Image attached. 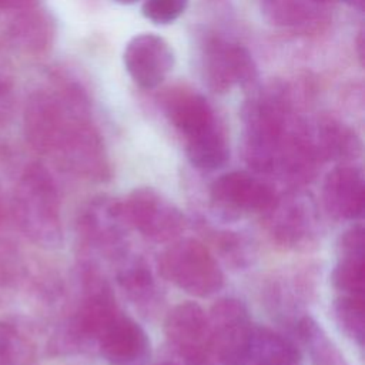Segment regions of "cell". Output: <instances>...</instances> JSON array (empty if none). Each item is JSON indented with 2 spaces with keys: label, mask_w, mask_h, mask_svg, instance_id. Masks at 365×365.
<instances>
[{
  "label": "cell",
  "mask_w": 365,
  "mask_h": 365,
  "mask_svg": "<svg viewBox=\"0 0 365 365\" xmlns=\"http://www.w3.org/2000/svg\"><path fill=\"white\" fill-rule=\"evenodd\" d=\"M164 335L185 365H202L211 356L208 317L195 302H181L170 309L164 321Z\"/></svg>",
  "instance_id": "9c48e42d"
},
{
  "label": "cell",
  "mask_w": 365,
  "mask_h": 365,
  "mask_svg": "<svg viewBox=\"0 0 365 365\" xmlns=\"http://www.w3.org/2000/svg\"><path fill=\"white\" fill-rule=\"evenodd\" d=\"M188 3L190 0H144L141 11L155 24H170L187 10Z\"/></svg>",
  "instance_id": "484cf974"
},
{
  "label": "cell",
  "mask_w": 365,
  "mask_h": 365,
  "mask_svg": "<svg viewBox=\"0 0 365 365\" xmlns=\"http://www.w3.org/2000/svg\"><path fill=\"white\" fill-rule=\"evenodd\" d=\"M96 345L111 365H144L150 358L145 331L121 312L104 328Z\"/></svg>",
  "instance_id": "8fae6325"
},
{
  "label": "cell",
  "mask_w": 365,
  "mask_h": 365,
  "mask_svg": "<svg viewBox=\"0 0 365 365\" xmlns=\"http://www.w3.org/2000/svg\"><path fill=\"white\" fill-rule=\"evenodd\" d=\"M6 212H7V205H6V197H4V191L3 187L0 184V225L3 224L4 218H6Z\"/></svg>",
  "instance_id": "f546056e"
},
{
  "label": "cell",
  "mask_w": 365,
  "mask_h": 365,
  "mask_svg": "<svg viewBox=\"0 0 365 365\" xmlns=\"http://www.w3.org/2000/svg\"><path fill=\"white\" fill-rule=\"evenodd\" d=\"M160 271L177 288L198 298L211 297L224 285L218 262L210 250L194 238L174 241L160 258Z\"/></svg>",
  "instance_id": "3957f363"
},
{
  "label": "cell",
  "mask_w": 365,
  "mask_h": 365,
  "mask_svg": "<svg viewBox=\"0 0 365 365\" xmlns=\"http://www.w3.org/2000/svg\"><path fill=\"white\" fill-rule=\"evenodd\" d=\"M114 1H117V3H120V4H133V3H135L137 0H114Z\"/></svg>",
  "instance_id": "d6a6232c"
},
{
  "label": "cell",
  "mask_w": 365,
  "mask_h": 365,
  "mask_svg": "<svg viewBox=\"0 0 365 365\" xmlns=\"http://www.w3.org/2000/svg\"><path fill=\"white\" fill-rule=\"evenodd\" d=\"M34 348L14 324L0 321V365H33Z\"/></svg>",
  "instance_id": "603a6c76"
},
{
  "label": "cell",
  "mask_w": 365,
  "mask_h": 365,
  "mask_svg": "<svg viewBox=\"0 0 365 365\" xmlns=\"http://www.w3.org/2000/svg\"><path fill=\"white\" fill-rule=\"evenodd\" d=\"M40 0H0V10L6 11H24L37 7Z\"/></svg>",
  "instance_id": "83f0119b"
},
{
  "label": "cell",
  "mask_w": 365,
  "mask_h": 365,
  "mask_svg": "<svg viewBox=\"0 0 365 365\" xmlns=\"http://www.w3.org/2000/svg\"><path fill=\"white\" fill-rule=\"evenodd\" d=\"M295 331L312 365H348L342 352L312 317H302L297 322Z\"/></svg>",
  "instance_id": "ffe728a7"
},
{
  "label": "cell",
  "mask_w": 365,
  "mask_h": 365,
  "mask_svg": "<svg viewBox=\"0 0 365 365\" xmlns=\"http://www.w3.org/2000/svg\"><path fill=\"white\" fill-rule=\"evenodd\" d=\"M210 198L217 212L234 220L242 214L267 212L278 197L267 182L250 173L231 171L214 180Z\"/></svg>",
  "instance_id": "ba28073f"
},
{
  "label": "cell",
  "mask_w": 365,
  "mask_h": 365,
  "mask_svg": "<svg viewBox=\"0 0 365 365\" xmlns=\"http://www.w3.org/2000/svg\"><path fill=\"white\" fill-rule=\"evenodd\" d=\"M207 317L211 355L222 365H245L254 325L244 302L237 298H221Z\"/></svg>",
  "instance_id": "277c9868"
},
{
  "label": "cell",
  "mask_w": 365,
  "mask_h": 365,
  "mask_svg": "<svg viewBox=\"0 0 365 365\" xmlns=\"http://www.w3.org/2000/svg\"><path fill=\"white\" fill-rule=\"evenodd\" d=\"M7 87H11V78L6 67V61L0 54V88H7Z\"/></svg>",
  "instance_id": "f1b7e54d"
},
{
  "label": "cell",
  "mask_w": 365,
  "mask_h": 365,
  "mask_svg": "<svg viewBox=\"0 0 365 365\" xmlns=\"http://www.w3.org/2000/svg\"><path fill=\"white\" fill-rule=\"evenodd\" d=\"M364 227L354 224L346 228L336 240V257L358 255L364 257Z\"/></svg>",
  "instance_id": "4316f807"
},
{
  "label": "cell",
  "mask_w": 365,
  "mask_h": 365,
  "mask_svg": "<svg viewBox=\"0 0 365 365\" xmlns=\"http://www.w3.org/2000/svg\"><path fill=\"white\" fill-rule=\"evenodd\" d=\"M312 141L319 160L348 161L361 153V141L356 133L349 125L332 117L318 121Z\"/></svg>",
  "instance_id": "2e32d148"
},
{
  "label": "cell",
  "mask_w": 365,
  "mask_h": 365,
  "mask_svg": "<svg viewBox=\"0 0 365 365\" xmlns=\"http://www.w3.org/2000/svg\"><path fill=\"white\" fill-rule=\"evenodd\" d=\"M287 115L288 98L284 88L278 86H272L242 104V154L245 163L255 173H275L279 151L289 128Z\"/></svg>",
  "instance_id": "7a4b0ae2"
},
{
  "label": "cell",
  "mask_w": 365,
  "mask_h": 365,
  "mask_svg": "<svg viewBox=\"0 0 365 365\" xmlns=\"http://www.w3.org/2000/svg\"><path fill=\"white\" fill-rule=\"evenodd\" d=\"M202 77L214 93H227L232 86L247 88L258 77L257 66L250 51L222 37H208L201 57Z\"/></svg>",
  "instance_id": "8992f818"
},
{
  "label": "cell",
  "mask_w": 365,
  "mask_h": 365,
  "mask_svg": "<svg viewBox=\"0 0 365 365\" xmlns=\"http://www.w3.org/2000/svg\"><path fill=\"white\" fill-rule=\"evenodd\" d=\"M123 61L127 73L140 87L154 88L173 70L175 57L167 40L154 33H141L127 43Z\"/></svg>",
  "instance_id": "30bf717a"
},
{
  "label": "cell",
  "mask_w": 365,
  "mask_h": 365,
  "mask_svg": "<svg viewBox=\"0 0 365 365\" xmlns=\"http://www.w3.org/2000/svg\"><path fill=\"white\" fill-rule=\"evenodd\" d=\"M265 214L269 234L287 247L301 245L315 232L317 217L312 202L299 194L277 198Z\"/></svg>",
  "instance_id": "4fadbf2b"
},
{
  "label": "cell",
  "mask_w": 365,
  "mask_h": 365,
  "mask_svg": "<svg viewBox=\"0 0 365 365\" xmlns=\"http://www.w3.org/2000/svg\"><path fill=\"white\" fill-rule=\"evenodd\" d=\"M324 0H262V13L275 26L308 31L324 19Z\"/></svg>",
  "instance_id": "e0dca14e"
},
{
  "label": "cell",
  "mask_w": 365,
  "mask_h": 365,
  "mask_svg": "<svg viewBox=\"0 0 365 365\" xmlns=\"http://www.w3.org/2000/svg\"><path fill=\"white\" fill-rule=\"evenodd\" d=\"M127 252L120 257L121 265L117 271V281L134 301H147L154 294V278L147 264L138 258H125Z\"/></svg>",
  "instance_id": "7402d4cb"
},
{
  "label": "cell",
  "mask_w": 365,
  "mask_h": 365,
  "mask_svg": "<svg viewBox=\"0 0 365 365\" xmlns=\"http://www.w3.org/2000/svg\"><path fill=\"white\" fill-rule=\"evenodd\" d=\"M364 279H365L364 257H358V255L338 257V262L331 274V281L341 294L362 295Z\"/></svg>",
  "instance_id": "d4e9b609"
},
{
  "label": "cell",
  "mask_w": 365,
  "mask_h": 365,
  "mask_svg": "<svg viewBox=\"0 0 365 365\" xmlns=\"http://www.w3.org/2000/svg\"><path fill=\"white\" fill-rule=\"evenodd\" d=\"M123 210L130 227L157 242L173 241L185 228L181 210L151 187L133 190L123 201Z\"/></svg>",
  "instance_id": "5b68a950"
},
{
  "label": "cell",
  "mask_w": 365,
  "mask_h": 365,
  "mask_svg": "<svg viewBox=\"0 0 365 365\" xmlns=\"http://www.w3.org/2000/svg\"><path fill=\"white\" fill-rule=\"evenodd\" d=\"M7 34L19 50L38 54L46 51L53 43L54 23L44 10L34 7L19 11L11 20Z\"/></svg>",
  "instance_id": "9a60e30c"
},
{
  "label": "cell",
  "mask_w": 365,
  "mask_h": 365,
  "mask_svg": "<svg viewBox=\"0 0 365 365\" xmlns=\"http://www.w3.org/2000/svg\"><path fill=\"white\" fill-rule=\"evenodd\" d=\"M299 351L294 342L281 334L254 325L245 365H297Z\"/></svg>",
  "instance_id": "ac0fdd59"
},
{
  "label": "cell",
  "mask_w": 365,
  "mask_h": 365,
  "mask_svg": "<svg viewBox=\"0 0 365 365\" xmlns=\"http://www.w3.org/2000/svg\"><path fill=\"white\" fill-rule=\"evenodd\" d=\"M185 151L190 163L204 171H214L224 167L230 158V147L218 124L187 138Z\"/></svg>",
  "instance_id": "d6986e66"
},
{
  "label": "cell",
  "mask_w": 365,
  "mask_h": 365,
  "mask_svg": "<svg viewBox=\"0 0 365 365\" xmlns=\"http://www.w3.org/2000/svg\"><path fill=\"white\" fill-rule=\"evenodd\" d=\"M345 4H348L352 9H356L359 11H362L364 9V0H342Z\"/></svg>",
  "instance_id": "1f68e13d"
},
{
  "label": "cell",
  "mask_w": 365,
  "mask_h": 365,
  "mask_svg": "<svg viewBox=\"0 0 365 365\" xmlns=\"http://www.w3.org/2000/svg\"><path fill=\"white\" fill-rule=\"evenodd\" d=\"M165 113L185 140L217 124L210 103L194 91L177 90L170 93L165 98Z\"/></svg>",
  "instance_id": "5bb4252c"
},
{
  "label": "cell",
  "mask_w": 365,
  "mask_h": 365,
  "mask_svg": "<svg viewBox=\"0 0 365 365\" xmlns=\"http://www.w3.org/2000/svg\"><path fill=\"white\" fill-rule=\"evenodd\" d=\"M130 228L123 202L107 195L91 198L80 211L77 231L81 240L110 257L125 254L124 238Z\"/></svg>",
  "instance_id": "52a82bcc"
},
{
  "label": "cell",
  "mask_w": 365,
  "mask_h": 365,
  "mask_svg": "<svg viewBox=\"0 0 365 365\" xmlns=\"http://www.w3.org/2000/svg\"><path fill=\"white\" fill-rule=\"evenodd\" d=\"M161 365H171V364H161Z\"/></svg>",
  "instance_id": "e575fe53"
},
{
  "label": "cell",
  "mask_w": 365,
  "mask_h": 365,
  "mask_svg": "<svg viewBox=\"0 0 365 365\" xmlns=\"http://www.w3.org/2000/svg\"><path fill=\"white\" fill-rule=\"evenodd\" d=\"M202 365H212V364H210V361H208V362H205V364H202Z\"/></svg>",
  "instance_id": "836d02e7"
},
{
  "label": "cell",
  "mask_w": 365,
  "mask_h": 365,
  "mask_svg": "<svg viewBox=\"0 0 365 365\" xmlns=\"http://www.w3.org/2000/svg\"><path fill=\"white\" fill-rule=\"evenodd\" d=\"M26 281V265L13 242L0 238V294L7 298Z\"/></svg>",
  "instance_id": "cb8c5ba5"
},
{
  "label": "cell",
  "mask_w": 365,
  "mask_h": 365,
  "mask_svg": "<svg viewBox=\"0 0 365 365\" xmlns=\"http://www.w3.org/2000/svg\"><path fill=\"white\" fill-rule=\"evenodd\" d=\"M356 53H358V58L362 63L364 60V33L359 31L358 37H356Z\"/></svg>",
  "instance_id": "4dcf8cb0"
},
{
  "label": "cell",
  "mask_w": 365,
  "mask_h": 365,
  "mask_svg": "<svg viewBox=\"0 0 365 365\" xmlns=\"http://www.w3.org/2000/svg\"><path fill=\"white\" fill-rule=\"evenodd\" d=\"M324 207L335 220L354 221L362 217L365 207L364 174L355 165H336L322 185Z\"/></svg>",
  "instance_id": "7c38bea8"
},
{
  "label": "cell",
  "mask_w": 365,
  "mask_h": 365,
  "mask_svg": "<svg viewBox=\"0 0 365 365\" xmlns=\"http://www.w3.org/2000/svg\"><path fill=\"white\" fill-rule=\"evenodd\" d=\"M19 230L44 250L63 244L61 205L57 184L41 163L29 164L20 174L10 201Z\"/></svg>",
  "instance_id": "6da1fadb"
},
{
  "label": "cell",
  "mask_w": 365,
  "mask_h": 365,
  "mask_svg": "<svg viewBox=\"0 0 365 365\" xmlns=\"http://www.w3.org/2000/svg\"><path fill=\"white\" fill-rule=\"evenodd\" d=\"M332 311L341 332L358 346H362L365 331V304L362 295L342 294L336 297Z\"/></svg>",
  "instance_id": "44dd1931"
}]
</instances>
